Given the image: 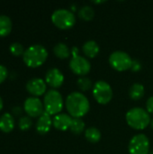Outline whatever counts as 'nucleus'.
<instances>
[{"label":"nucleus","mask_w":153,"mask_h":154,"mask_svg":"<svg viewBox=\"0 0 153 154\" xmlns=\"http://www.w3.org/2000/svg\"><path fill=\"white\" fill-rule=\"evenodd\" d=\"M87 97L80 92L70 93L66 99V108L73 118H81L89 111Z\"/></svg>","instance_id":"nucleus-1"},{"label":"nucleus","mask_w":153,"mask_h":154,"mask_svg":"<svg viewBox=\"0 0 153 154\" xmlns=\"http://www.w3.org/2000/svg\"><path fill=\"white\" fill-rule=\"evenodd\" d=\"M48 57L46 48L41 44H33L28 47L23 54V59L24 63L32 68H36L44 63Z\"/></svg>","instance_id":"nucleus-2"},{"label":"nucleus","mask_w":153,"mask_h":154,"mask_svg":"<svg viewBox=\"0 0 153 154\" xmlns=\"http://www.w3.org/2000/svg\"><path fill=\"white\" fill-rule=\"evenodd\" d=\"M126 122L129 126L135 130H143L151 125L149 113L142 107H133L126 113Z\"/></svg>","instance_id":"nucleus-3"},{"label":"nucleus","mask_w":153,"mask_h":154,"mask_svg":"<svg viewBox=\"0 0 153 154\" xmlns=\"http://www.w3.org/2000/svg\"><path fill=\"white\" fill-rule=\"evenodd\" d=\"M43 105L45 111L51 115H58L63 108V99L61 94L56 89H50L44 96Z\"/></svg>","instance_id":"nucleus-4"},{"label":"nucleus","mask_w":153,"mask_h":154,"mask_svg":"<svg viewBox=\"0 0 153 154\" xmlns=\"http://www.w3.org/2000/svg\"><path fill=\"white\" fill-rule=\"evenodd\" d=\"M51 21L60 29H69L76 23L74 13L65 8H59L51 14Z\"/></svg>","instance_id":"nucleus-5"},{"label":"nucleus","mask_w":153,"mask_h":154,"mask_svg":"<svg viewBox=\"0 0 153 154\" xmlns=\"http://www.w3.org/2000/svg\"><path fill=\"white\" fill-rule=\"evenodd\" d=\"M109 63L115 69L124 71L131 69L133 60L128 53L122 51H115L110 54Z\"/></svg>","instance_id":"nucleus-6"},{"label":"nucleus","mask_w":153,"mask_h":154,"mask_svg":"<svg viewBox=\"0 0 153 154\" xmlns=\"http://www.w3.org/2000/svg\"><path fill=\"white\" fill-rule=\"evenodd\" d=\"M93 96L99 104L106 105L113 97V89L106 81L98 80L93 86Z\"/></svg>","instance_id":"nucleus-7"},{"label":"nucleus","mask_w":153,"mask_h":154,"mask_svg":"<svg viewBox=\"0 0 153 154\" xmlns=\"http://www.w3.org/2000/svg\"><path fill=\"white\" fill-rule=\"evenodd\" d=\"M128 150L130 154H149L150 152L149 138L143 134H139L134 135L129 143Z\"/></svg>","instance_id":"nucleus-8"},{"label":"nucleus","mask_w":153,"mask_h":154,"mask_svg":"<svg viewBox=\"0 0 153 154\" xmlns=\"http://www.w3.org/2000/svg\"><path fill=\"white\" fill-rule=\"evenodd\" d=\"M69 67L75 74L79 76L87 75L91 69L89 60L80 55L71 58L69 61Z\"/></svg>","instance_id":"nucleus-9"},{"label":"nucleus","mask_w":153,"mask_h":154,"mask_svg":"<svg viewBox=\"0 0 153 154\" xmlns=\"http://www.w3.org/2000/svg\"><path fill=\"white\" fill-rule=\"evenodd\" d=\"M23 108L28 116L36 117L40 116L44 112L43 104L37 97H29L25 99Z\"/></svg>","instance_id":"nucleus-10"},{"label":"nucleus","mask_w":153,"mask_h":154,"mask_svg":"<svg viewBox=\"0 0 153 154\" xmlns=\"http://www.w3.org/2000/svg\"><path fill=\"white\" fill-rule=\"evenodd\" d=\"M26 89L33 96H41L46 91V82L41 78H32L26 83Z\"/></svg>","instance_id":"nucleus-11"},{"label":"nucleus","mask_w":153,"mask_h":154,"mask_svg":"<svg viewBox=\"0 0 153 154\" xmlns=\"http://www.w3.org/2000/svg\"><path fill=\"white\" fill-rule=\"evenodd\" d=\"M45 80L51 88H60L63 84L64 75L59 69L52 68V69H50L46 72Z\"/></svg>","instance_id":"nucleus-12"},{"label":"nucleus","mask_w":153,"mask_h":154,"mask_svg":"<svg viewBox=\"0 0 153 154\" xmlns=\"http://www.w3.org/2000/svg\"><path fill=\"white\" fill-rule=\"evenodd\" d=\"M72 117L66 114H58L52 119L53 126L60 131H66L70 128Z\"/></svg>","instance_id":"nucleus-13"},{"label":"nucleus","mask_w":153,"mask_h":154,"mask_svg":"<svg viewBox=\"0 0 153 154\" xmlns=\"http://www.w3.org/2000/svg\"><path fill=\"white\" fill-rule=\"evenodd\" d=\"M51 125L52 120L50 118V115L44 111L38 118V121L36 123V130L39 134H45L50 131Z\"/></svg>","instance_id":"nucleus-14"},{"label":"nucleus","mask_w":153,"mask_h":154,"mask_svg":"<svg viewBox=\"0 0 153 154\" xmlns=\"http://www.w3.org/2000/svg\"><path fill=\"white\" fill-rule=\"evenodd\" d=\"M99 45L96 41L90 40L86 42L82 46V51L85 55L88 58H95L99 52Z\"/></svg>","instance_id":"nucleus-15"},{"label":"nucleus","mask_w":153,"mask_h":154,"mask_svg":"<svg viewBox=\"0 0 153 154\" xmlns=\"http://www.w3.org/2000/svg\"><path fill=\"white\" fill-rule=\"evenodd\" d=\"M14 119L12 114L4 113L0 116V129L3 132L8 133L14 129Z\"/></svg>","instance_id":"nucleus-16"},{"label":"nucleus","mask_w":153,"mask_h":154,"mask_svg":"<svg viewBox=\"0 0 153 154\" xmlns=\"http://www.w3.org/2000/svg\"><path fill=\"white\" fill-rule=\"evenodd\" d=\"M12 30V20L5 14H0V36L7 35Z\"/></svg>","instance_id":"nucleus-17"},{"label":"nucleus","mask_w":153,"mask_h":154,"mask_svg":"<svg viewBox=\"0 0 153 154\" xmlns=\"http://www.w3.org/2000/svg\"><path fill=\"white\" fill-rule=\"evenodd\" d=\"M53 52L54 54L60 58V59H67L70 56L71 51L69 49V47L63 43V42H59L57 43L54 48H53Z\"/></svg>","instance_id":"nucleus-18"},{"label":"nucleus","mask_w":153,"mask_h":154,"mask_svg":"<svg viewBox=\"0 0 153 154\" xmlns=\"http://www.w3.org/2000/svg\"><path fill=\"white\" fill-rule=\"evenodd\" d=\"M144 92H145V89H144V87L142 84L134 83L129 90V95L132 99L139 100L144 96Z\"/></svg>","instance_id":"nucleus-19"},{"label":"nucleus","mask_w":153,"mask_h":154,"mask_svg":"<svg viewBox=\"0 0 153 154\" xmlns=\"http://www.w3.org/2000/svg\"><path fill=\"white\" fill-rule=\"evenodd\" d=\"M85 137L88 142L96 143L101 139V132L96 127H89L85 130Z\"/></svg>","instance_id":"nucleus-20"},{"label":"nucleus","mask_w":153,"mask_h":154,"mask_svg":"<svg viewBox=\"0 0 153 154\" xmlns=\"http://www.w3.org/2000/svg\"><path fill=\"white\" fill-rule=\"evenodd\" d=\"M78 16L84 21H91L95 16V10L90 5H83L78 10Z\"/></svg>","instance_id":"nucleus-21"},{"label":"nucleus","mask_w":153,"mask_h":154,"mask_svg":"<svg viewBox=\"0 0 153 154\" xmlns=\"http://www.w3.org/2000/svg\"><path fill=\"white\" fill-rule=\"evenodd\" d=\"M69 130L75 134H81L85 130V123H84V121L81 118H73Z\"/></svg>","instance_id":"nucleus-22"},{"label":"nucleus","mask_w":153,"mask_h":154,"mask_svg":"<svg viewBox=\"0 0 153 154\" xmlns=\"http://www.w3.org/2000/svg\"><path fill=\"white\" fill-rule=\"evenodd\" d=\"M77 84H78V88L82 91H87V90L90 89L91 88H93V83H92L91 79L88 78H86V77L79 78L77 81Z\"/></svg>","instance_id":"nucleus-23"},{"label":"nucleus","mask_w":153,"mask_h":154,"mask_svg":"<svg viewBox=\"0 0 153 154\" xmlns=\"http://www.w3.org/2000/svg\"><path fill=\"white\" fill-rule=\"evenodd\" d=\"M32 125V121L30 116H23L18 120V126L21 130L26 131Z\"/></svg>","instance_id":"nucleus-24"},{"label":"nucleus","mask_w":153,"mask_h":154,"mask_svg":"<svg viewBox=\"0 0 153 154\" xmlns=\"http://www.w3.org/2000/svg\"><path fill=\"white\" fill-rule=\"evenodd\" d=\"M9 50H10L11 53H13L15 56L23 54V52L25 51L23 46L20 42H14L11 43L10 46H9Z\"/></svg>","instance_id":"nucleus-25"},{"label":"nucleus","mask_w":153,"mask_h":154,"mask_svg":"<svg viewBox=\"0 0 153 154\" xmlns=\"http://www.w3.org/2000/svg\"><path fill=\"white\" fill-rule=\"evenodd\" d=\"M141 69H142V63L140 62V60H133V63H132L131 69L133 72H138V71L141 70Z\"/></svg>","instance_id":"nucleus-26"},{"label":"nucleus","mask_w":153,"mask_h":154,"mask_svg":"<svg viewBox=\"0 0 153 154\" xmlns=\"http://www.w3.org/2000/svg\"><path fill=\"white\" fill-rule=\"evenodd\" d=\"M7 69L4 66V65H1L0 64V83L3 82L6 77H7Z\"/></svg>","instance_id":"nucleus-27"},{"label":"nucleus","mask_w":153,"mask_h":154,"mask_svg":"<svg viewBox=\"0 0 153 154\" xmlns=\"http://www.w3.org/2000/svg\"><path fill=\"white\" fill-rule=\"evenodd\" d=\"M146 109L148 113L153 114V97H151L146 102Z\"/></svg>","instance_id":"nucleus-28"},{"label":"nucleus","mask_w":153,"mask_h":154,"mask_svg":"<svg viewBox=\"0 0 153 154\" xmlns=\"http://www.w3.org/2000/svg\"><path fill=\"white\" fill-rule=\"evenodd\" d=\"M22 112H23V108L20 106H15L12 108V113L14 116H19L22 114Z\"/></svg>","instance_id":"nucleus-29"},{"label":"nucleus","mask_w":153,"mask_h":154,"mask_svg":"<svg viewBox=\"0 0 153 154\" xmlns=\"http://www.w3.org/2000/svg\"><path fill=\"white\" fill-rule=\"evenodd\" d=\"M78 52H79V51H78V49L77 47H73V48L71 49V54H72V57L78 56V55H79V54H78Z\"/></svg>","instance_id":"nucleus-30"},{"label":"nucleus","mask_w":153,"mask_h":154,"mask_svg":"<svg viewBox=\"0 0 153 154\" xmlns=\"http://www.w3.org/2000/svg\"><path fill=\"white\" fill-rule=\"evenodd\" d=\"M2 107H3V100H2V97H0V110L2 109Z\"/></svg>","instance_id":"nucleus-31"},{"label":"nucleus","mask_w":153,"mask_h":154,"mask_svg":"<svg viewBox=\"0 0 153 154\" xmlns=\"http://www.w3.org/2000/svg\"><path fill=\"white\" fill-rule=\"evenodd\" d=\"M94 3H103L104 1H93Z\"/></svg>","instance_id":"nucleus-32"},{"label":"nucleus","mask_w":153,"mask_h":154,"mask_svg":"<svg viewBox=\"0 0 153 154\" xmlns=\"http://www.w3.org/2000/svg\"><path fill=\"white\" fill-rule=\"evenodd\" d=\"M151 127H152L153 129V118L151 119Z\"/></svg>","instance_id":"nucleus-33"},{"label":"nucleus","mask_w":153,"mask_h":154,"mask_svg":"<svg viewBox=\"0 0 153 154\" xmlns=\"http://www.w3.org/2000/svg\"><path fill=\"white\" fill-rule=\"evenodd\" d=\"M149 154H153V151H150V152H149Z\"/></svg>","instance_id":"nucleus-34"}]
</instances>
